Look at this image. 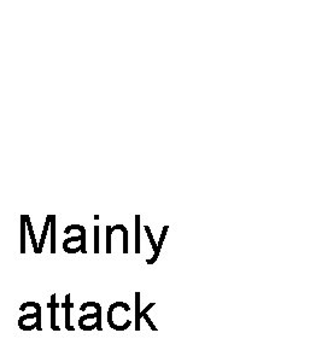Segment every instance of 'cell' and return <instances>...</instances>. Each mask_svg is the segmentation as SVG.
<instances>
[{
	"mask_svg": "<svg viewBox=\"0 0 322 362\" xmlns=\"http://www.w3.org/2000/svg\"><path fill=\"white\" fill-rule=\"evenodd\" d=\"M145 230H146V233H148V237L150 239V243L153 245V251H155V255L151 257V259H146V264H155V262L157 261L158 256H160V251H158L157 243L155 242V239H153V233H151V230H150L149 226H145Z\"/></svg>",
	"mask_w": 322,
	"mask_h": 362,
	"instance_id": "cell-1",
	"label": "cell"
},
{
	"mask_svg": "<svg viewBox=\"0 0 322 362\" xmlns=\"http://www.w3.org/2000/svg\"><path fill=\"white\" fill-rule=\"evenodd\" d=\"M155 305H156L155 302H153V303H150V305H148V307H146V308H145L144 310H141V315H139V317H141H141H144L145 321H146V324L149 325L150 329H153V331H157V327L155 326V324H153V320H151V319H150L149 317V315H148L150 309L153 308V307H155Z\"/></svg>",
	"mask_w": 322,
	"mask_h": 362,
	"instance_id": "cell-2",
	"label": "cell"
},
{
	"mask_svg": "<svg viewBox=\"0 0 322 362\" xmlns=\"http://www.w3.org/2000/svg\"><path fill=\"white\" fill-rule=\"evenodd\" d=\"M141 293L139 291H136V332H139L141 331Z\"/></svg>",
	"mask_w": 322,
	"mask_h": 362,
	"instance_id": "cell-3",
	"label": "cell"
},
{
	"mask_svg": "<svg viewBox=\"0 0 322 362\" xmlns=\"http://www.w3.org/2000/svg\"><path fill=\"white\" fill-rule=\"evenodd\" d=\"M136 254H141V215H136Z\"/></svg>",
	"mask_w": 322,
	"mask_h": 362,
	"instance_id": "cell-4",
	"label": "cell"
},
{
	"mask_svg": "<svg viewBox=\"0 0 322 362\" xmlns=\"http://www.w3.org/2000/svg\"><path fill=\"white\" fill-rule=\"evenodd\" d=\"M112 232L115 230H121L124 232V254H129V230L124 225H116L112 227Z\"/></svg>",
	"mask_w": 322,
	"mask_h": 362,
	"instance_id": "cell-5",
	"label": "cell"
},
{
	"mask_svg": "<svg viewBox=\"0 0 322 362\" xmlns=\"http://www.w3.org/2000/svg\"><path fill=\"white\" fill-rule=\"evenodd\" d=\"M112 226H107V254H112Z\"/></svg>",
	"mask_w": 322,
	"mask_h": 362,
	"instance_id": "cell-6",
	"label": "cell"
},
{
	"mask_svg": "<svg viewBox=\"0 0 322 362\" xmlns=\"http://www.w3.org/2000/svg\"><path fill=\"white\" fill-rule=\"evenodd\" d=\"M95 254H100V227H95Z\"/></svg>",
	"mask_w": 322,
	"mask_h": 362,
	"instance_id": "cell-7",
	"label": "cell"
},
{
	"mask_svg": "<svg viewBox=\"0 0 322 362\" xmlns=\"http://www.w3.org/2000/svg\"><path fill=\"white\" fill-rule=\"evenodd\" d=\"M66 329H74V327H71V324H69V313H71V307H73V305H71V302H69V296L66 297Z\"/></svg>",
	"mask_w": 322,
	"mask_h": 362,
	"instance_id": "cell-8",
	"label": "cell"
},
{
	"mask_svg": "<svg viewBox=\"0 0 322 362\" xmlns=\"http://www.w3.org/2000/svg\"><path fill=\"white\" fill-rule=\"evenodd\" d=\"M168 228H169V226L163 227V230H162L161 238H160V240H158L157 247L158 251H160V252H161L162 245H163V242H165V235H167V233H168Z\"/></svg>",
	"mask_w": 322,
	"mask_h": 362,
	"instance_id": "cell-9",
	"label": "cell"
},
{
	"mask_svg": "<svg viewBox=\"0 0 322 362\" xmlns=\"http://www.w3.org/2000/svg\"><path fill=\"white\" fill-rule=\"evenodd\" d=\"M71 227H74V228H79L80 230H81V237H80V238H81V251H83V252H86V247H85V228H83V227H81V226H71Z\"/></svg>",
	"mask_w": 322,
	"mask_h": 362,
	"instance_id": "cell-10",
	"label": "cell"
}]
</instances>
